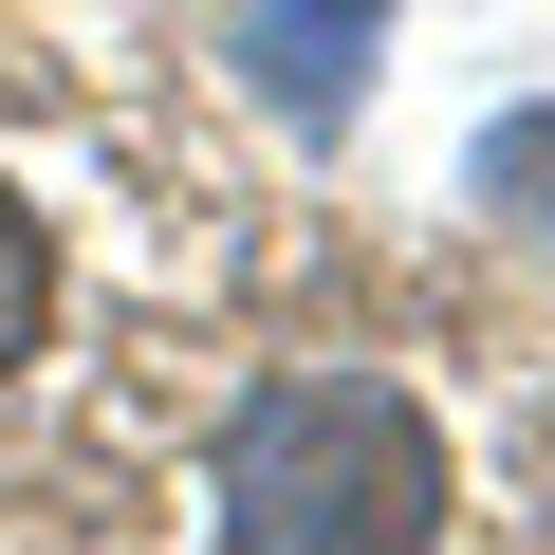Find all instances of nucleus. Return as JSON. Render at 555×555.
Wrapping results in <instances>:
<instances>
[{"mask_svg": "<svg viewBox=\"0 0 555 555\" xmlns=\"http://www.w3.org/2000/svg\"><path fill=\"white\" fill-rule=\"evenodd\" d=\"M481 185H500V204H518V222H555V112H518V130H500V149H481Z\"/></svg>", "mask_w": 555, "mask_h": 555, "instance_id": "nucleus-4", "label": "nucleus"}, {"mask_svg": "<svg viewBox=\"0 0 555 555\" xmlns=\"http://www.w3.org/2000/svg\"><path fill=\"white\" fill-rule=\"evenodd\" d=\"M444 537V426L371 371H297L222 426V555H426Z\"/></svg>", "mask_w": 555, "mask_h": 555, "instance_id": "nucleus-1", "label": "nucleus"}, {"mask_svg": "<svg viewBox=\"0 0 555 555\" xmlns=\"http://www.w3.org/2000/svg\"><path fill=\"white\" fill-rule=\"evenodd\" d=\"M38 315H56V241H38V204L0 185V371L38 352Z\"/></svg>", "mask_w": 555, "mask_h": 555, "instance_id": "nucleus-3", "label": "nucleus"}, {"mask_svg": "<svg viewBox=\"0 0 555 555\" xmlns=\"http://www.w3.org/2000/svg\"><path fill=\"white\" fill-rule=\"evenodd\" d=\"M371 38H389V0H241V75H259L278 130H334L352 75H371Z\"/></svg>", "mask_w": 555, "mask_h": 555, "instance_id": "nucleus-2", "label": "nucleus"}]
</instances>
